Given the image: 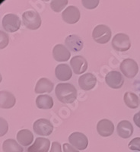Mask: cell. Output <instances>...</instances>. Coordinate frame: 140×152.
I'll use <instances>...</instances> for the list:
<instances>
[{
  "label": "cell",
  "instance_id": "1",
  "mask_svg": "<svg viewBox=\"0 0 140 152\" xmlns=\"http://www.w3.org/2000/svg\"><path fill=\"white\" fill-rule=\"evenodd\" d=\"M57 99L63 104H72L77 98V91L74 85L69 83H59L55 90Z\"/></svg>",
  "mask_w": 140,
  "mask_h": 152
},
{
  "label": "cell",
  "instance_id": "2",
  "mask_svg": "<svg viewBox=\"0 0 140 152\" xmlns=\"http://www.w3.org/2000/svg\"><path fill=\"white\" fill-rule=\"evenodd\" d=\"M111 30L107 25L99 24L95 28L92 32V37L96 43L105 44L111 39Z\"/></svg>",
  "mask_w": 140,
  "mask_h": 152
},
{
  "label": "cell",
  "instance_id": "3",
  "mask_svg": "<svg viewBox=\"0 0 140 152\" xmlns=\"http://www.w3.org/2000/svg\"><path fill=\"white\" fill-rule=\"evenodd\" d=\"M22 21L24 27L30 30H37L41 26V18L35 11H27L22 15Z\"/></svg>",
  "mask_w": 140,
  "mask_h": 152
},
{
  "label": "cell",
  "instance_id": "4",
  "mask_svg": "<svg viewBox=\"0 0 140 152\" xmlns=\"http://www.w3.org/2000/svg\"><path fill=\"white\" fill-rule=\"evenodd\" d=\"M112 47L118 52H125L131 47V42L128 35L123 33L117 34L111 42Z\"/></svg>",
  "mask_w": 140,
  "mask_h": 152
},
{
  "label": "cell",
  "instance_id": "5",
  "mask_svg": "<svg viewBox=\"0 0 140 152\" xmlns=\"http://www.w3.org/2000/svg\"><path fill=\"white\" fill-rule=\"evenodd\" d=\"M34 132L40 136H48L54 131V126L47 119H40L34 123Z\"/></svg>",
  "mask_w": 140,
  "mask_h": 152
},
{
  "label": "cell",
  "instance_id": "6",
  "mask_svg": "<svg viewBox=\"0 0 140 152\" xmlns=\"http://www.w3.org/2000/svg\"><path fill=\"white\" fill-rule=\"evenodd\" d=\"M2 27L9 33H14L19 30L21 27V20L15 14L5 15L2 18Z\"/></svg>",
  "mask_w": 140,
  "mask_h": 152
},
{
  "label": "cell",
  "instance_id": "7",
  "mask_svg": "<svg viewBox=\"0 0 140 152\" xmlns=\"http://www.w3.org/2000/svg\"><path fill=\"white\" fill-rule=\"evenodd\" d=\"M119 69L126 78H134L139 72V66L134 59H126L120 63Z\"/></svg>",
  "mask_w": 140,
  "mask_h": 152
},
{
  "label": "cell",
  "instance_id": "8",
  "mask_svg": "<svg viewBox=\"0 0 140 152\" xmlns=\"http://www.w3.org/2000/svg\"><path fill=\"white\" fill-rule=\"evenodd\" d=\"M107 85L113 89H119L124 84V78L119 72L111 71L105 76Z\"/></svg>",
  "mask_w": 140,
  "mask_h": 152
},
{
  "label": "cell",
  "instance_id": "9",
  "mask_svg": "<svg viewBox=\"0 0 140 152\" xmlns=\"http://www.w3.org/2000/svg\"><path fill=\"white\" fill-rule=\"evenodd\" d=\"M69 142L74 148L83 151L88 145V139L86 135L81 132H73L69 136Z\"/></svg>",
  "mask_w": 140,
  "mask_h": 152
},
{
  "label": "cell",
  "instance_id": "10",
  "mask_svg": "<svg viewBox=\"0 0 140 152\" xmlns=\"http://www.w3.org/2000/svg\"><path fill=\"white\" fill-rule=\"evenodd\" d=\"M62 18L67 24H75L80 19L79 9L73 5L69 6L62 12Z\"/></svg>",
  "mask_w": 140,
  "mask_h": 152
},
{
  "label": "cell",
  "instance_id": "11",
  "mask_svg": "<svg viewBox=\"0 0 140 152\" xmlns=\"http://www.w3.org/2000/svg\"><path fill=\"white\" fill-rule=\"evenodd\" d=\"M70 66L75 74L81 75L88 69V62L83 56H76L70 60Z\"/></svg>",
  "mask_w": 140,
  "mask_h": 152
},
{
  "label": "cell",
  "instance_id": "12",
  "mask_svg": "<svg viewBox=\"0 0 140 152\" xmlns=\"http://www.w3.org/2000/svg\"><path fill=\"white\" fill-rule=\"evenodd\" d=\"M70 51L62 44H56L53 49V56L57 62H66L70 59Z\"/></svg>",
  "mask_w": 140,
  "mask_h": 152
},
{
  "label": "cell",
  "instance_id": "13",
  "mask_svg": "<svg viewBox=\"0 0 140 152\" xmlns=\"http://www.w3.org/2000/svg\"><path fill=\"white\" fill-rule=\"evenodd\" d=\"M97 83V78L92 73H85L78 78V85L84 91L93 89Z\"/></svg>",
  "mask_w": 140,
  "mask_h": 152
},
{
  "label": "cell",
  "instance_id": "14",
  "mask_svg": "<svg viewBox=\"0 0 140 152\" xmlns=\"http://www.w3.org/2000/svg\"><path fill=\"white\" fill-rule=\"evenodd\" d=\"M97 131L100 136H111L114 132V123L109 119H101L97 123Z\"/></svg>",
  "mask_w": 140,
  "mask_h": 152
},
{
  "label": "cell",
  "instance_id": "15",
  "mask_svg": "<svg viewBox=\"0 0 140 152\" xmlns=\"http://www.w3.org/2000/svg\"><path fill=\"white\" fill-rule=\"evenodd\" d=\"M65 43L67 48L71 50L72 52H79L84 47L82 40L75 34L68 36L65 40Z\"/></svg>",
  "mask_w": 140,
  "mask_h": 152
},
{
  "label": "cell",
  "instance_id": "16",
  "mask_svg": "<svg viewBox=\"0 0 140 152\" xmlns=\"http://www.w3.org/2000/svg\"><path fill=\"white\" fill-rule=\"evenodd\" d=\"M50 146V142L48 138H36L34 143L28 148V152H48Z\"/></svg>",
  "mask_w": 140,
  "mask_h": 152
},
{
  "label": "cell",
  "instance_id": "17",
  "mask_svg": "<svg viewBox=\"0 0 140 152\" xmlns=\"http://www.w3.org/2000/svg\"><path fill=\"white\" fill-rule=\"evenodd\" d=\"M56 77L61 81H69L73 76L70 66L67 64H59L55 69Z\"/></svg>",
  "mask_w": 140,
  "mask_h": 152
},
{
  "label": "cell",
  "instance_id": "18",
  "mask_svg": "<svg viewBox=\"0 0 140 152\" xmlns=\"http://www.w3.org/2000/svg\"><path fill=\"white\" fill-rule=\"evenodd\" d=\"M16 99L14 95L9 91L0 92V107L2 109H10L15 105Z\"/></svg>",
  "mask_w": 140,
  "mask_h": 152
},
{
  "label": "cell",
  "instance_id": "19",
  "mask_svg": "<svg viewBox=\"0 0 140 152\" xmlns=\"http://www.w3.org/2000/svg\"><path fill=\"white\" fill-rule=\"evenodd\" d=\"M117 131L119 137L122 138H128L133 135V126L128 120H123L118 123Z\"/></svg>",
  "mask_w": 140,
  "mask_h": 152
},
{
  "label": "cell",
  "instance_id": "20",
  "mask_svg": "<svg viewBox=\"0 0 140 152\" xmlns=\"http://www.w3.org/2000/svg\"><path fill=\"white\" fill-rule=\"evenodd\" d=\"M54 85L52 81L48 78H42L38 80L37 85L35 86V93L36 94H43L50 93L54 90Z\"/></svg>",
  "mask_w": 140,
  "mask_h": 152
},
{
  "label": "cell",
  "instance_id": "21",
  "mask_svg": "<svg viewBox=\"0 0 140 152\" xmlns=\"http://www.w3.org/2000/svg\"><path fill=\"white\" fill-rule=\"evenodd\" d=\"M17 140L20 145L22 146H28L34 141V135L28 129H21L18 132Z\"/></svg>",
  "mask_w": 140,
  "mask_h": 152
},
{
  "label": "cell",
  "instance_id": "22",
  "mask_svg": "<svg viewBox=\"0 0 140 152\" xmlns=\"http://www.w3.org/2000/svg\"><path fill=\"white\" fill-rule=\"evenodd\" d=\"M36 105L39 109H51L54 107V100L50 95H39L36 99Z\"/></svg>",
  "mask_w": 140,
  "mask_h": 152
},
{
  "label": "cell",
  "instance_id": "23",
  "mask_svg": "<svg viewBox=\"0 0 140 152\" xmlns=\"http://www.w3.org/2000/svg\"><path fill=\"white\" fill-rule=\"evenodd\" d=\"M2 151L3 152H23L24 149L20 144L14 139H7L4 141Z\"/></svg>",
  "mask_w": 140,
  "mask_h": 152
},
{
  "label": "cell",
  "instance_id": "24",
  "mask_svg": "<svg viewBox=\"0 0 140 152\" xmlns=\"http://www.w3.org/2000/svg\"><path fill=\"white\" fill-rule=\"evenodd\" d=\"M123 100L125 104L131 109H136L139 105V98L136 94L133 92H126L123 97Z\"/></svg>",
  "mask_w": 140,
  "mask_h": 152
},
{
  "label": "cell",
  "instance_id": "25",
  "mask_svg": "<svg viewBox=\"0 0 140 152\" xmlns=\"http://www.w3.org/2000/svg\"><path fill=\"white\" fill-rule=\"evenodd\" d=\"M67 0H53L50 2V7L56 12H60L68 5Z\"/></svg>",
  "mask_w": 140,
  "mask_h": 152
},
{
  "label": "cell",
  "instance_id": "26",
  "mask_svg": "<svg viewBox=\"0 0 140 152\" xmlns=\"http://www.w3.org/2000/svg\"><path fill=\"white\" fill-rule=\"evenodd\" d=\"M81 3L87 9H94L98 5L99 1L98 0H82Z\"/></svg>",
  "mask_w": 140,
  "mask_h": 152
},
{
  "label": "cell",
  "instance_id": "27",
  "mask_svg": "<svg viewBox=\"0 0 140 152\" xmlns=\"http://www.w3.org/2000/svg\"><path fill=\"white\" fill-rule=\"evenodd\" d=\"M128 147L132 151H140V138H135L130 142Z\"/></svg>",
  "mask_w": 140,
  "mask_h": 152
},
{
  "label": "cell",
  "instance_id": "28",
  "mask_svg": "<svg viewBox=\"0 0 140 152\" xmlns=\"http://www.w3.org/2000/svg\"><path fill=\"white\" fill-rule=\"evenodd\" d=\"M0 33H1V43H0V48L3 49L5 47H6V46L8 45V43H9V36H8L7 34H5V32L3 31H0Z\"/></svg>",
  "mask_w": 140,
  "mask_h": 152
},
{
  "label": "cell",
  "instance_id": "29",
  "mask_svg": "<svg viewBox=\"0 0 140 152\" xmlns=\"http://www.w3.org/2000/svg\"><path fill=\"white\" fill-rule=\"evenodd\" d=\"M63 151L64 152H79L75 148L73 147L72 145L69 143H65L63 145Z\"/></svg>",
  "mask_w": 140,
  "mask_h": 152
},
{
  "label": "cell",
  "instance_id": "30",
  "mask_svg": "<svg viewBox=\"0 0 140 152\" xmlns=\"http://www.w3.org/2000/svg\"><path fill=\"white\" fill-rule=\"evenodd\" d=\"M50 152H62L61 145L59 142H54L52 143V148L50 149Z\"/></svg>",
  "mask_w": 140,
  "mask_h": 152
},
{
  "label": "cell",
  "instance_id": "31",
  "mask_svg": "<svg viewBox=\"0 0 140 152\" xmlns=\"http://www.w3.org/2000/svg\"><path fill=\"white\" fill-rule=\"evenodd\" d=\"M133 121L135 123V124L138 126L139 128H140V111L136 113L133 116Z\"/></svg>",
  "mask_w": 140,
  "mask_h": 152
},
{
  "label": "cell",
  "instance_id": "32",
  "mask_svg": "<svg viewBox=\"0 0 140 152\" xmlns=\"http://www.w3.org/2000/svg\"><path fill=\"white\" fill-rule=\"evenodd\" d=\"M139 99H140V95H139Z\"/></svg>",
  "mask_w": 140,
  "mask_h": 152
}]
</instances>
